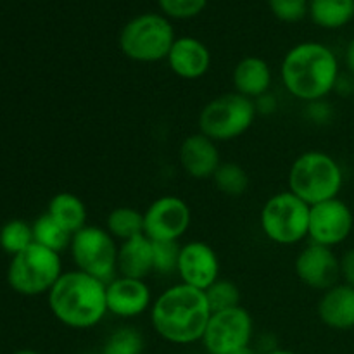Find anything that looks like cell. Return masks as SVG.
Listing matches in <instances>:
<instances>
[{"label":"cell","instance_id":"6da1fadb","mask_svg":"<svg viewBox=\"0 0 354 354\" xmlns=\"http://www.w3.org/2000/svg\"><path fill=\"white\" fill-rule=\"evenodd\" d=\"M280 78L294 99L308 104L325 100L341 78L337 55L318 41L297 44L283 55Z\"/></svg>","mask_w":354,"mask_h":354},{"label":"cell","instance_id":"7a4b0ae2","mask_svg":"<svg viewBox=\"0 0 354 354\" xmlns=\"http://www.w3.org/2000/svg\"><path fill=\"white\" fill-rule=\"evenodd\" d=\"M211 318L204 290L176 283L159 294L151 306V322L156 334L178 346L203 341Z\"/></svg>","mask_w":354,"mask_h":354},{"label":"cell","instance_id":"3957f363","mask_svg":"<svg viewBox=\"0 0 354 354\" xmlns=\"http://www.w3.org/2000/svg\"><path fill=\"white\" fill-rule=\"evenodd\" d=\"M107 283L80 270L64 272L47 294L48 308L57 322L85 330L99 325L107 315Z\"/></svg>","mask_w":354,"mask_h":354},{"label":"cell","instance_id":"277c9868","mask_svg":"<svg viewBox=\"0 0 354 354\" xmlns=\"http://www.w3.org/2000/svg\"><path fill=\"white\" fill-rule=\"evenodd\" d=\"M287 182L294 196L315 206L337 199L344 185V171L337 159L327 152L306 151L290 165Z\"/></svg>","mask_w":354,"mask_h":354},{"label":"cell","instance_id":"5b68a950","mask_svg":"<svg viewBox=\"0 0 354 354\" xmlns=\"http://www.w3.org/2000/svg\"><path fill=\"white\" fill-rule=\"evenodd\" d=\"M175 30L165 14L144 12L128 21L120 33V48L135 62L165 61L175 44Z\"/></svg>","mask_w":354,"mask_h":354},{"label":"cell","instance_id":"8992f818","mask_svg":"<svg viewBox=\"0 0 354 354\" xmlns=\"http://www.w3.org/2000/svg\"><path fill=\"white\" fill-rule=\"evenodd\" d=\"M62 273L61 254L33 242L23 252L12 256L7 268V282L21 296H41L50 292Z\"/></svg>","mask_w":354,"mask_h":354},{"label":"cell","instance_id":"52a82bcc","mask_svg":"<svg viewBox=\"0 0 354 354\" xmlns=\"http://www.w3.org/2000/svg\"><path fill=\"white\" fill-rule=\"evenodd\" d=\"M256 102L237 92L223 93L209 100L199 114V131L218 142L242 137L256 120Z\"/></svg>","mask_w":354,"mask_h":354},{"label":"cell","instance_id":"ba28073f","mask_svg":"<svg viewBox=\"0 0 354 354\" xmlns=\"http://www.w3.org/2000/svg\"><path fill=\"white\" fill-rule=\"evenodd\" d=\"M310 204L290 190L270 197L259 213V225L266 239L280 245L299 244L310 232Z\"/></svg>","mask_w":354,"mask_h":354},{"label":"cell","instance_id":"9c48e42d","mask_svg":"<svg viewBox=\"0 0 354 354\" xmlns=\"http://www.w3.org/2000/svg\"><path fill=\"white\" fill-rule=\"evenodd\" d=\"M116 239L100 227H83L71 237L69 252L76 270L109 283L118 273Z\"/></svg>","mask_w":354,"mask_h":354},{"label":"cell","instance_id":"30bf717a","mask_svg":"<svg viewBox=\"0 0 354 354\" xmlns=\"http://www.w3.org/2000/svg\"><path fill=\"white\" fill-rule=\"evenodd\" d=\"M254 324L245 308L211 313L203 335V346L207 354H232L251 346Z\"/></svg>","mask_w":354,"mask_h":354},{"label":"cell","instance_id":"8fae6325","mask_svg":"<svg viewBox=\"0 0 354 354\" xmlns=\"http://www.w3.org/2000/svg\"><path fill=\"white\" fill-rule=\"evenodd\" d=\"M192 221L190 207L182 197L162 196L144 211V235L152 242H178Z\"/></svg>","mask_w":354,"mask_h":354},{"label":"cell","instance_id":"7c38bea8","mask_svg":"<svg viewBox=\"0 0 354 354\" xmlns=\"http://www.w3.org/2000/svg\"><path fill=\"white\" fill-rule=\"evenodd\" d=\"M354 228L351 207L342 199H330L310 207V232L313 244L335 248L349 239Z\"/></svg>","mask_w":354,"mask_h":354},{"label":"cell","instance_id":"4fadbf2b","mask_svg":"<svg viewBox=\"0 0 354 354\" xmlns=\"http://www.w3.org/2000/svg\"><path fill=\"white\" fill-rule=\"evenodd\" d=\"M294 270L304 286L325 292L341 280V258L332 248L311 242L297 254Z\"/></svg>","mask_w":354,"mask_h":354},{"label":"cell","instance_id":"5bb4252c","mask_svg":"<svg viewBox=\"0 0 354 354\" xmlns=\"http://www.w3.org/2000/svg\"><path fill=\"white\" fill-rule=\"evenodd\" d=\"M176 273L185 286L206 290L220 279V259L216 251L203 241L187 242L180 249Z\"/></svg>","mask_w":354,"mask_h":354},{"label":"cell","instance_id":"9a60e30c","mask_svg":"<svg viewBox=\"0 0 354 354\" xmlns=\"http://www.w3.org/2000/svg\"><path fill=\"white\" fill-rule=\"evenodd\" d=\"M107 313L118 318H135L152 306V294L145 280L116 277L106 287Z\"/></svg>","mask_w":354,"mask_h":354},{"label":"cell","instance_id":"2e32d148","mask_svg":"<svg viewBox=\"0 0 354 354\" xmlns=\"http://www.w3.org/2000/svg\"><path fill=\"white\" fill-rule=\"evenodd\" d=\"M180 166L194 180L213 178L221 165V156L216 142L206 135L192 133L183 138L178 151Z\"/></svg>","mask_w":354,"mask_h":354},{"label":"cell","instance_id":"e0dca14e","mask_svg":"<svg viewBox=\"0 0 354 354\" xmlns=\"http://www.w3.org/2000/svg\"><path fill=\"white\" fill-rule=\"evenodd\" d=\"M169 69L178 78L199 80L209 71L211 52L203 40L196 37H178L169 50Z\"/></svg>","mask_w":354,"mask_h":354},{"label":"cell","instance_id":"ac0fdd59","mask_svg":"<svg viewBox=\"0 0 354 354\" xmlns=\"http://www.w3.org/2000/svg\"><path fill=\"white\" fill-rule=\"evenodd\" d=\"M322 324L332 330L354 328V287L344 282L335 283L322 294L317 306Z\"/></svg>","mask_w":354,"mask_h":354},{"label":"cell","instance_id":"d6986e66","mask_svg":"<svg viewBox=\"0 0 354 354\" xmlns=\"http://www.w3.org/2000/svg\"><path fill=\"white\" fill-rule=\"evenodd\" d=\"M232 82H234L235 92L251 100L261 99L272 86V68L265 59L258 55H248L235 64Z\"/></svg>","mask_w":354,"mask_h":354},{"label":"cell","instance_id":"ffe728a7","mask_svg":"<svg viewBox=\"0 0 354 354\" xmlns=\"http://www.w3.org/2000/svg\"><path fill=\"white\" fill-rule=\"evenodd\" d=\"M118 273L137 280H145L154 273V251L151 239L138 235L121 242L118 249Z\"/></svg>","mask_w":354,"mask_h":354},{"label":"cell","instance_id":"44dd1931","mask_svg":"<svg viewBox=\"0 0 354 354\" xmlns=\"http://www.w3.org/2000/svg\"><path fill=\"white\" fill-rule=\"evenodd\" d=\"M47 214H50L71 235H75L76 232L86 227V206L73 192L55 194L50 203H48Z\"/></svg>","mask_w":354,"mask_h":354},{"label":"cell","instance_id":"7402d4cb","mask_svg":"<svg viewBox=\"0 0 354 354\" xmlns=\"http://www.w3.org/2000/svg\"><path fill=\"white\" fill-rule=\"evenodd\" d=\"M308 14L324 30H341L354 19V0H310Z\"/></svg>","mask_w":354,"mask_h":354},{"label":"cell","instance_id":"603a6c76","mask_svg":"<svg viewBox=\"0 0 354 354\" xmlns=\"http://www.w3.org/2000/svg\"><path fill=\"white\" fill-rule=\"evenodd\" d=\"M106 230L121 242L144 235V213L130 206L114 207L107 214Z\"/></svg>","mask_w":354,"mask_h":354},{"label":"cell","instance_id":"cb8c5ba5","mask_svg":"<svg viewBox=\"0 0 354 354\" xmlns=\"http://www.w3.org/2000/svg\"><path fill=\"white\" fill-rule=\"evenodd\" d=\"M31 228H33L35 244L50 249V251L57 252V254L69 249L73 235L66 232L50 214L44 213L41 216H38L33 221V225H31Z\"/></svg>","mask_w":354,"mask_h":354},{"label":"cell","instance_id":"d4e9b609","mask_svg":"<svg viewBox=\"0 0 354 354\" xmlns=\"http://www.w3.org/2000/svg\"><path fill=\"white\" fill-rule=\"evenodd\" d=\"M211 180L214 187L228 197H241L249 187L248 171L237 162H221Z\"/></svg>","mask_w":354,"mask_h":354},{"label":"cell","instance_id":"484cf974","mask_svg":"<svg viewBox=\"0 0 354 354\" xmlns=\"http://www.w3.org/2000/svg\"><path fill=\"white\" fill-rule=\"evenodd\" d=\"M33 228L24 220H10L0 228V248L10 254V258L33 244Z\"/></svg>","mask_w":354,"mask_h":354},{"label":"cell","instance_id":"4316f807","mask_svg":"<svg viewBox=\"0 0 354 354\" xmlns=\"http://www.w3.org/2000/svg\"><path fill=\"white\" fill-rule=\"evenodd\" d=\"M204 294H206L211 313H218V311L241 306V290L230 280L218 279L213 286L204 290Z\"/></svg>","mask_w":354,"mask_h":354},{"label":"cell","instance_id":"83f0119b","mask_svg":"<svg viewBox=\"0 0 354 354\" xmlns=\"http://www.w3.org/2000/svg\"><path fill=\"white\" fill-rule=\"evenodd\" d=\"M144 337L133 327H121L107 337L100 354H142Z\"/></svg>","mask_w":354,"mask_h":354},{"label":"cell","instance_id":"f1b7e54d","mask_svg":"<svg viewBox=\"0 0 354 354\" xmlns=\"http://www.w3.org/2000/svg\"><path fill=\"white\" fill-rule=\"evenodd\" d=\"M180 249H182V245H180L178 242H152V251H154V272L161 273V275H169V273L176 272Z\"/></svg>","mask_w":354,"mask_h":354},{"label":"cell","instance_id":"f546056e","mask_svg":"<svg viewBox=\"0 0 354 354\" xmlns=\"http://www.w3.org/2000/svg\"><path fill=\"white\" fill-rule=\"evenodd\" d=\"M158 6L168 19H192L206 9L207 0H158Z\"/></svg>","mask_w":354,"mask_h":354},{"label":"cell","instance_id":"4dcf8cb0","mask_svg":"<svg viewBox=\"0 0 354 354\" xmlns=\"http://www.w3.org/2000/svg\"><path fill=\"white\" fill-rule=\"evenodd\" d=\"M268 7L282 23H299L308 16L310 0H268Z\"/></svg>","mask_w":354,"mask_h":354},{"label":"cell","instance_id":"1f68e13d","mask_svg":"<svg viewBox=\"0 0 354 354\" xmlns=\"http://www.w3.org/2000/svg\"><path fill=\"white\" fill-rule=\"evenodd\" d=\"M341 279L344 283L354 287V248L341 256Z\"/></svg>","mask_w":354,"mask_h":354},{"label":"cell","instance_id":"d6a6232c","mask_svg":"<svg viewBox=\"0 0 354 354\" xmlns=\"http://www.w3.org/2000/svg\"><path fill=\"white\" fill-rule=\"evenodd\" d=\"M344 62H346V68H348V73L354 78V37L349 40V44L346 45Z\"/></svg>","mask_w":354,"mask_h":354},{"label":"cell","instance_id":"836d02e7","mask_svg":"<svg viewBox=\"0 0 354 354\" xmlns=\"http://www.w3.org/2000/svg\"><path fill=\"white\" fill-rule=\"evenodd\" d=\"M263 354H297L294 351H289V349H279V348H273L270 351H265Z\"/></svg>","mask_w":354,"mask_h":354},{"label":"cell","instance_id":"e575fe53","mask_svg":"<svg viewBox=\"0 0 354 354\" xmlns=\"http://www.w3.org/2000/svg\"><path fill=\"white\" fill-rule=\"evenodd\" d=\"M232 354H259V353L256 351L254 348H251V346H248V348L239 349V351H235V353H232Z\"/></svg>","mask_w":354,"mask_h":354},{"label":"cell","instance_id":"d590c367","mask_svg":"<svg viewBox=\"0 0 354 354\" xmlns=\"http://www.w3.org/2000/svg\"><path fill=\"white\" fill-rule=\"evenodd\" d=\"M12 354H40V353L33 351V349H19V351H14Z\"/></svg>","mask_w":354,"mask_h":354},{"label":"cell","instance_id":"8d00e7d4","mask_svg":"<svg viewBox=\"0 0 354 354\" xmlns=\"http://www.w3.org/2000/svg\"><path fill=\"white\" fill-rule=\"evenodd\" d=\"M82 354H97V353H82Z\"/></svg>","mask_w":354,"mask_h":354},{"label":"cell","instance_id":"74e56055","mask_svg":"<svg viewBox=\"0 0 354 354\" xmlns=\"http://www.w3.org/2000/svg\"><path fill=\"white\" fill-rule=\"evenodd\" d=\"M353 100H354V93H353Z\"/></svg>","mask_w":354,"mask_h":354}]
</instances>
